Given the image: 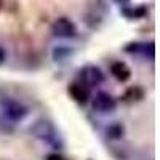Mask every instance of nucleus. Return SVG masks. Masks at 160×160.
<instances>
[{
    "instance_id": "nucleus-1",
    "label": "nucleus",
    "mask_w": 160,
    "mask_h": 160,
    "mask_svg": "<svg viewBox=\"0 0 160 160\" xmlns=\"http://www.w3.org/2000/svg\"><path fill=\"white\" fill-rule=\"evenodd\" d=\"M2 111H3V115L11 122H19V120H22L28 115V108L15 99H5L2 102Z\"/></svg>"
},
{
    "instance_id": "nucleus-2",
    "label": "nucleus",
    "mask_w": 160,
    "mask_h": 160,
    "mask_svg": "<svg viewBox=\"0 0 160 160\" xmlns=\"http://www.w3.org/2000/svg\"><path fill=\"white\" fill-rule=\"evenodd\" d=\"M78 77H80V80H82L80 83H83L87 88L98 87L104 80V74L101 72L99 68H96V66H85L83 69H80Z\"/></svg>"
},
{
    "instance_id": "nucleus-3",
    "label": "nucleus",
    "mask_w": 160,
    "mask_h": 160,
    "mask_svg": "<svg viewBox=\"0 0 160 160\" xmlns=\"http://www.w3.org/2000/svg\"><path fill=\"white\" fill-rule=\"evenodd\" d=\"M51 32L58 38H71V37L75 35L77 29H75V24L69 18L62 16V18H58L51 24Z\"/></svg>"
},
{
    "instance_id": "nucleus-4",
    "label": "nucleus",
    "mask_w": 160,
    "mask_h": 160,
    "mask_svg": "<svg viewBox=\"0 0 160 160\" xmlns=\"http://www.w3.org/2000/svg\"><path fill=\"white\" fill-rule=\"evenodd\" d=\"M93 111L95 112H99V114H109L115 109V106H117V101L109 95V93H106V91H99L96 93V96L93 98Z\"/></svg>"
},
{
    "instance_id": "nucleus-5",
    "label": "nucleus",
    "mask_w": 160,
    "mask_h": 160,
    "mask_svg": "<svg viewBox=\"0 0 160 160\" xmlns=\"http://www.w3.org/2000/svg\"><path fill=\"white\" fill-rule=\"evenodd\" d=\"M34 133H35L38 138H42V139H45L47 142H51V144L55 142V139L58 138V135H56L55 128H53V125L50 122H47V120L38 122L35 125V128H34Z\"/></svg>"
},
{
    "instance_id": "nucleus-6",
    "label": "nucleus",
    "mask_w": 160,
    "mask_h": 160,
    "mask_svg": "<svg viewBox=\"0 0 160 160\" xmlns=\"http://www.w3.org/2000/svg\"><path fill=\"white\" fill-rule=\"evenodd\" d=\"M125 51L128 53H139V55H142L144 58H149V59H154L155 58V47L152 42L149 43H130Z\"/></svg>"
},
{
    "instance_id": "nucleus-7",
    "label": "nucleus",
    "mask_w": 160,
    "mask_h": 160,
    "mask_svg": "<svg viewBox=\"0 0 160 160\" xmlns=\"http://www.w3.org/2000/svg\"><path fill=\"white\" fill-rule=\"evenodd\" d=\"M69 91V95L74 101H77L78 104H85L88 101V88L83 85V83H80V82H74L69 85L68 88Z\"/></svg>"
},
{
    "instance_id": "nucleus-8",
    "label": "nucleus",
    "mask_w": 160,
    "mask_h": 160,
    "mask_svg": "<svg viewBox=\"0 0 160 160\" xmlns=\"http://www.w3.org/2000/svg\"><path fill=\"white\" fill-rule=\"evenodd\" d=\"M111 74L118 80V82H127L131 77V71L130 68L123 62V61H115L111 64Z\"/></svg>"
},
{
    "instance_id": "nucleus-9",
    "label": "nucleus",
    "mask_w": 160,
    "mask_h": 160,
    "mask_svg": "<svg viewBox=\"0 0 160 160\" xmlns=\"http://www.w3.org/2000/svg\"><path fill=\"white\" fill-rule=\"evenodd\" d=\"M123 15H125V16H128L130 19H135V18H142V16L146 15V8H144L142 5L135 7V8L127 7V8L123 10Z\"/></svg>"
},
{
    "instance_id": "nucleus-10",
    "label": "nucleus",
    "mask_w": 160,
    "mask_h": 160,
    "mask_svg": "<svg viewBox=\"0 0 160 160\" xmlns=\"http://www.w3.org/2000/svg\"><path fill=\"white\" fill-rule=\"evenodd\" d=\"M108 136L111 139H120L123 136V127L120 123H114L108 128Z\"/></svg>"
},
{
    "instance_id": "nucleus-11",
    "label": "nucleus",
    "mask_w": 160,
    "mask_h": 160,
    "mask_svg": "<svg viewBox=\"0 0 160 160\" xmlns=\"http://www.w3.org/2000/svg\"><path fill=\"white\" fill-rule=\"evenodd\" d=\"M47 160H66V158L62 155H59V154H50L47 157Z\"/></svg>"
},
{
    "instance_id": "nucleus-12",
    "label": "nucleus",
    "mask_w": 160,
    "mask_h": 160,
    "mask_svg": "<svg viewBox=\"0 0 160 160\" xmlns=\"http://www.w3.org/2000/svg\"><path fill=\"white\" fill-rule=\"evenodd\" d=\"M5 59H7V53H5V50L2 47H0V64H3Z\"/></svg>"
},
{
    "instance_id": "nucleus-13",
    "label": "nucleus",
    "mask_w": 160,
    "mask_h": 160,
    "mask_svg": "<svg viewBox=\"0 0 160 160\" xmlns=\"http://www.w3.org/2000/svg\"><path fill=\"white\" fill-rule=\"evenodd\" d=\"M115 2H117V3H120V5H125V3L128 2V0H115Z\"/></svg>"
}]
</instances>
